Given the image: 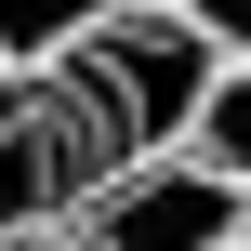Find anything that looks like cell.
Here are the masks:
<instances>
[{"instance_id":"obj_2","label":"cell","mask_w":251,"mask_h":251,"mask_svg":"<svg viewBox=\"0 0 251 251\" xmlns=\"http://www.w3.org/2000/svg\"><path fill=\"white\" fill-rule=\"evenodd\" d=\"M79 238L93 251H251V199L212 159L159 146V159H119V172L79 199Z\"/></svg>"},{"instance_id":"obj_1","label":"cell","mask_w":251,"mask_h":251,"mask_svg":"<svg viewBox=\"0 0 251 251\" xmlns=\"http://www.w3.org/2000/svg\"><path fill=\"white\" fill-rule=\"evenodd\" d=\"M66 106H79V132H93V159L119 172V159H159V146H185V106H199V79H212V53L159 13V0H119L66 66H40ZM93 172V185H106Z\"/></svg>"},{"instance_id":"obj_4","label":"cell","mask_w":251,"mask_h":251,"mask_svg":"<svg viewBox=\"0 0 251 251\" xmlns=\"http://www.w3.org/2000/svg\"><path fill=\"white\" fill-rule=\"evenodd\" d=\"M185 159H212V172L251 199V66H212V79H199V106H185Z\"/></svg>"},{"instance_id":"obj_6","label":"cell","mask_w":251,"mask_h":251,"mask_svg":"<svg viewBox=\"0 0 251 251\" xmlns=\"http://www.w3.org/2000/svg\"><path fill=\"white\" fill-rule=\"evenodd\" d=\"M159 13H172L212 66H251V0H159Z\"/></svg>"},{"instance_id":"obj_7","label":"cell","mask_w":251,"mask_h":251,"mask_svg":"<svg viewBox=\"0 0 251 251\" xmlns=\"http://www.w3.org/2000/svg\"><path fill=\"white\" fill-rule=\"evenodd\" d=\"M0 251H93L79 225H26V238H0Z\"/></svg>"},{"instance_id":"obj_5","label":"cell","mask_w":251,"mask_h":251,"mask_svg":"<svg viewBox=\"0 0 251 251\" xmlns=\"http://www.w3.org/2000/svg\"><path fill=\"white\" fill-rule=\"evenodd\" d=\"M106 13H119V0H0V66H26V79H40V66H66Z\"/></svg>"},{"instance_id":"obj_3","label":"cell","mask_w":251,"mask_h":251,"mask_svg":"<svg viewBox=\"0 0 251 251\" xmlns=\"http://www.w3.org/2000/svg\"><path fill=\"white\" fill-rule=\"evenodd\" d=\"M93 132H79V106L53 93V79H26V66H0V238H26V225H66V199H93Z\"/></svg>"}]
</instances>
